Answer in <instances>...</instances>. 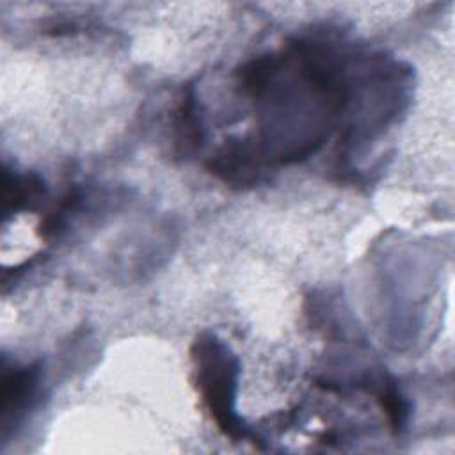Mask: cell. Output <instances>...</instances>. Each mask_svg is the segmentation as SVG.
Returning <instances> with one entry per match:
<instances>
[{
	"label": "cell",
	"mask_w": 455,
	"mask_h": 455,
	"mask_svg": "<svg viewBox=\"0 0 455 455\" xmlns=\"http://www.w3.org/2000/svg\"><path fill=\"white\" fill-rule=\"evenodd\" d=\"M176 128L181 133V140L183 142H187L190 146L201 144L203 133H201L199 114L196 110V94H194V91L185 92V96H183V100L180 103Z\"/></svg>",
	"instance_id": "cell-5"
},
{
	"label": "cell",
	"mask_w": 455,
	"mask_h": 455,
	"mask_svg": "<svg viewBox=\"0 0 455 455\" xmlns=\"http://www.w3.org/2000/svg\"><path fill=\"white\" fill-rule=\"evenodd\" d=\"M44 196V183L34 174H11L4 171V213L28 208Z\"/></svg>",
	"instance_id": "cell-4"
},
{
	"label": "cell",
	"mask_w": 455,
	"mask_h": 455,
	"mask_svg": "<svg viewBox=\"0 0 455 455\" xmlns=\"http://www.w3.org/2000/svg\"><path fill=\"white\" fill-rule=\"evenodd\" d=\"M39 384L37 366L4 368L2 373V427L4 437L25 414Z\"/></svg>",
	"instance_id": "cell-2"
},
{
	"label": "cell",
	"mask_w": 455,
	"mask_h": 455,
	"mask_svg": "<svg viewBox=\"0 0 455 455\" xmlns=\"http://www.w3.org/2000/svg\"><path fill=\"white\" fill-rule=\"evenodd\" d=\"M192 361L201 396L219 428L233 437H245L247 430L235 411L238 364L231 350L215 336L203 334L194 341Z\"/></svg>",
	"instance_id": "cell-1"
},
{
	"label": "cell",
	"mask_w": 455,
	"mask_h": 455,
	"mask_svg": "<svg viewBox=\"0 0 455 455\" xmlns=\"http://www.w3.org/2000/svg\"><path fill=\"white\" fill-rule=\"evenodd\" d=\"M380 403L387 412V418L395 428H402L407 419V403L393 384H386L380 391Z\"/></svg>",
	"instance_id": "cell-6"
},
{
	"label": "cell",
	"mask_w": 455,
	"mask_h": 455,
	"mask_svg": "<svg viewBox=\"0 0 455 455\" xmlns=\"http://www.w3.org/2000/svg\"><path fill=\"white\" fill-rule=\"evenodd\" d=\"M259 156L256 146L243 139L226 142L219 153L208 162V169L226 183L247 185L256 180Z\"/></svg>",
	"instance_id": "cell-3"
}]
</instances>
